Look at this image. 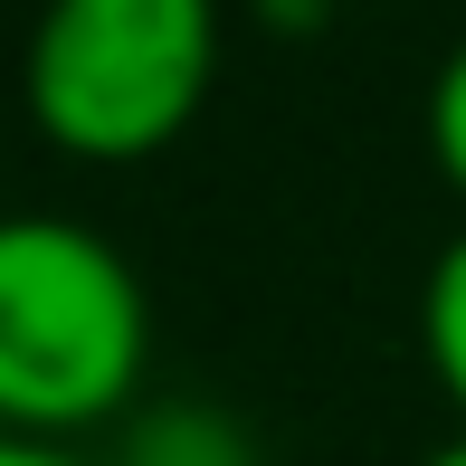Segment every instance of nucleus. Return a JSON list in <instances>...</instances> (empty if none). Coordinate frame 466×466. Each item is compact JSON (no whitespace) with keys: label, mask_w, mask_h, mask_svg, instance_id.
Returning a JSON list of instances; mask_svg holds the SVG:
<instances>
[{"label":"nucleus","mask_w":466,"mask_h":466,"mask_svg":"<svg viewBox=\"0 0 466 466\" xmlns=\"http://www.w3.org/2000/svg\"><path fill=\"white\" fill-rule=\"evenodd\" d=\"M153 371V295L105 228L57 209L0 219V438L76 448L124 429Z\"/></svg>","instance_id":"nucleus-1"},{"label":"nucleus","mask_w":466,"mask_h":466,"mask_svg":"<svg viewBox=\"0 0 466 466\" xmlns=\"http://www.w3.org/2000/svg\"><path fill=\"white\" fill-rule=\"evenodd\" d=\"M219 0H48L19 48V115L67 162H153L219 86Z\"/></svg>","instance_id":"nucleus-2"},{"label":"nucleus","mask_w":466,"mask_h":466,"mask_svg":"<svg viewBox=\"0 0 466 466\" xmlns=\"http://www.w3.org/2000/svg\"><path fill=\"white\" fill-rule=\"evenodd\" d=\"M105 466H267V448L219 400H143L115 429V457Z\"/></svg>","instance_id":"nucleus-3"},{"label":"nucleus","mask_w":466,"mask_h":466,"mask_svg":"<svg viewBox=\"0 0 466 466\" xmlns=\"http://www.w3.org/2000/svg\"><path fill=\"white\" fill-rule=\"evenodd\" d=\"M419 352H429V380L448 390V410L466 419V228L419 277Z\"/></svg>","instance_id":"nucleus-4"},{"label":"nucleus","mask_w":466,"mask_h":466,"mask_svg":"<svg viewBox=\"0 0 466 466\" xmlns=\"http://www.w3.org/2000/svg\"><path fill=\"white\" fill-rule=\"evenodd\" d=\"M429 162H438V181L466 200V38L438 57V76H429Z\"/></svg>","instance_id":"nucleus-5"},{"label":"nucleus","mask_w":466,"mask_h":466,"mask_svg":"<svg viewBox=\"0 0 466 466\" xmlns=\"http://www.w3.org/2000/svg\"><path fill=\"white\" fill-rule=\"evenodd\" d=\"M0 466H96L76 448H48V438H0Z\"/></svg>","instance_id":"nucleus-6"},{"label":"nucleus","mask_w":466,"mask_h":466,"mask_svg":"<svg viewBox=\"0 0 466 466\" xmlns=\"http://www.w3.org/2000/svg\"><path fill=\"white\" fill-rule=\"evenodd\" d=\"M419 466H466V429L448 438V448H429V457H419Z\"/></svg>","instance_id":"nucleus-7"},{"label":"nucleus","mask_w":466,"mask_h":466,"mask_svg":"<svg viewBox=\"0 0 466 466\" xmlns=\"http://www.w3.org/2000/svg\"><path fill=\"white\" fill-rule=\"evenodd\" d=\"M267 10H295V19H314V10H333V0H267Z\"/></svg>","instance_id":"nucleus-8"}]
</instances>
